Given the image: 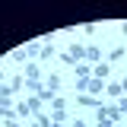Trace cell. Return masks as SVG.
<instances>
[{"label":"cell","instance_id":"7","mask_svg":"<svg viewBox=\"0 0 127 127\" xmlns=\"http://www.w3.org/2000/svg\"><path fill=\"white\" fill-rule=\"evenodd\" d=\"M102 89H105V79H89V95H98V92H102Z\"/></svg>","mask_w":127,"mask_h":127},{"label":"cell","instance_id":"1","mask_svg":"<svg viewBox=\"0 0 127 127\" xmlns=\"http://www.w3.org/2000/svg\"><path fill=\"white\" fill-rule=\"evenodd\" d=\"M86 61L92 64V67L102 64V48H98V45H89V48H86Z\"/></svg>","mask_w":127,"mask_h":127},{"label":"cell","instance_id":"14","mask_svg":"<svg viewBox=\"0 0 127 127\" xmlns=\"http://www.w3.org/2000/svg\"><path fill=\"white\" fill-rule=\"evenodd\" d=\"M118 111H121V114H127V95H121V98H118Z\"/></svg>","mask_w":127,"mask_h":127},{"label":"cell","instance_id":"20","mask_svg":"<svg viewBox=\"0 0 127 127\" xmlns=\"http://www.w3.org/2000/svg\"><path fill=\"white\" fill-rule=\"evenodd\" d=\"M32 127H38V124H32Z\"/></svg>","mask_w":127,"mask_h":127},{"label":"cell","instance_id":"19","mask_svg":"<svg viewBox=\"0 0 127 127\" xmlns=\"http://www.w3.org/2000/svg\"><path fill=\"white\" fill-rule=\"evenodd\" d=\"M105 127H114V124H105Z\"/></svg>","mask_w":127,"mask_h":127},{"label":"cell","instance_id":"2","mask_svg":"<svg viewBox=\"0 0 127 127\" xmlns=\"http://www.w3.org/2000/svg\"><path fill=\"white\" fill-rule=\"evenodd\" d=\"M108 73H111V64H105V61H102V64H95V67H92V76H95V79H105Z\"/></svg>","mask_w":127,"mask_h":127},{"label":"cell","instance_id":"13","mask_svg":"<svg viewBox=\"0 0 127 127\" xmlns=\"http://www.w3.org/2000/svg\"><path fill=\"white\" fill-rule=\"evenodd\" d=\"M35 124H38V127H51L54 121H51V118H45V114H35Z\"/></svg>","mask_w":127,"mask_h":127},{"label":"cell","instance_id":"16","mask_svg":"<svg viewBox=\"0 0 127 127\" xmlns=\"http://www.w3.org/2000/svg\"><path fill=\"white\" fill-rule=\"evenodd\" d=\"M121 89H127V76H124V79H121Z\"/></svg>","mask_w":127,"mask_h":127},{"label":"cell","instance_id":"12","mask_svg":"<svg viewBox=\"0 0 127 127\" xmlns=\"http://www.w3.org/2000/svg\"><path fill=\"white\" fill-rule=\"evenodd\" d=\"M26 79H38V64H29L26 67Z\"/></svg>","mask_w":127,"mask_h":127},{"label":"cell","instance_id":"9","mask_svg":"<svg viewBox=\"0 0 127 127\" xmlns=\"http://www.w3.org/2000/svg\"><path fill=\"white\" fill-rule=\"evenodd\" d=\"M26 89H29L32 95H38V92H41V89H45V86H41L38 79H26Z\"/></svg>","mask_w":127,"mask_h":127},{"label":"cell","instance_id":"18","mask_svg":"<svg viewBox=\"0 0 127 127\" xmlns=\"http://www.w3.org/2000/svg\"><path fill=\"white\" fill-rule=\"evenodd\" d=\"M0 76H3V67H0Z\"/></svg>","mask_w":127,"mask_h":127},{"label":"cell","instance_id":"10","mask_svg":"<svg viewBox=\"0 0 127 127\" xmlns=\"http://www.w3.org/2000/svg\"><path fill=\"white\" fill-rule=\"evenodd\" d=\"M124 54H127V48H111V51H108V61H121Z\"/></svg>","mask_w":127,"mask_h":127},{"label":"cell","instance_id":"17","mask_svg":"<svg viewBox=\"0 0 127 127\" xmlns=\"http://www.w3.org/2000/svg\"><path fill=\"white\" fill-rule=\"evenodd\" d=\"M121 32H124V35H127V22H124V26H121Z\"/></svg>","mask_w":127,"mask_h":127},{"label":"cell","instance_id":"6","mask_svg":"<svg viewBox=\"0 0 127 127\" xmlns=\"http://www.w3.org/2000/svg\"><path fill=\"white\" fill-rule=\"evenodd\" d=\"M16 114H19V118H35V111L29 108V102H19V105H16Z\"/></svg>","mask_w":127,"mask_h":127},{"label":"cell","instance_id":"3","mask_svg":"<svg viewBox=\"0 0 127 127\" xmlns=\"http://www.w3.org/2000/svg\"><path fill=\"white\" fill-rule=\"evenodd\" d=\"M76 102H79V105H89V108H98V98H95V95H89V92H83Z\"/></svg>","mask_w":127,"mask_h":127},{"label":"cell","instance_id":"8","mask_svg":"<svg viewBox=\"0 0 127 127\" xmlns=\"http://www.w3.org/2000/svg\"><path fill=\"white\" fill-rule=\"evenodd\" d=\"M45 89H48V92H51V95H54V92H57V89H61V79H57V76H48V83H45Z\"/></svg>","mask_w":127,"mask_h":127},{"label":"cell","instance_id":"15","mask_svg":"<svg viewBox=\"0 0 127 127\" xmlns=\"http://www.w3.org/2000/svg\"><path fill=\"white\" fill-rule=\"evenodd\" d=\"M73 127H86V121H79V118H76V124H73Z\"/></svg>","mask_w":127,"mask_h":127},{"label":"cell","instance_id":"4","mask_svg":"<svg viewBox=\"0 0 127 127\" xmlns=\"http://www.w3.org/2000/svg\"><path fill=\"white\" fill-rule=\"evenodd\" d=\"M38 57H41V61H54V57H57V51H54V45L48 41V45L41 48V54H38Z\"/></svg>","mask_w":127,"mask_h":127},{"label":"cell","instance_id":"5","mask_svg":"<svg viewBox=\"0 0 127 127\" xmlns=\"http://www.w3.org/2000/svg\"><path fill=\"white\" fill-rule=\"evenodd\" d=\"M105 92H108L111 98H121V92H124V89H121V83H105Z\"/></svg>","mask_w":127,"mask_h":127},{"label":"cell","instance_id":"11","mask_svg":"<svg viewBox=\"0 0 127 127\" xmlns=\"http://www.w3.org/2000/svg\"><path fill=\"white\" fill-rule=\"evenodd\" d=\"M26 57H29V51H26V45H22V48H16V51H13V61H19V64H22Z\"/></svg>","mask_w":127,"mask_h":127}]
</instances>
